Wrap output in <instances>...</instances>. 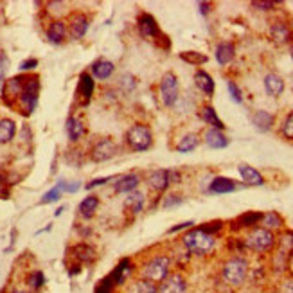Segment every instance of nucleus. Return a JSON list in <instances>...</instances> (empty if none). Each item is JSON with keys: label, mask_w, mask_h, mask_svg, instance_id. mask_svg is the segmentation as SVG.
Wrapping results in <instances>:
<instances>
[{"label": "nucleus", "mask_w": 293, "mask_h": 293, "mask_svg": "<svg viewBox=\"0 0 293 293\" xmlns=\"http://www.w3.org/2000/svg\"><path fill=\"white\" fill-rule=\"evenodd\" d=\"M38 94H40V79L38 76H26L24 81V88L20 92V112L24 115H31L35 112L36 103H38Z\"/></svg>", "instance_id": "1"}, {"label": "nucleus", "mask_w": 293, "mask_h": 293, "mask_svg": "<svg viewBox=\"0 0 293 293\" xmlns=\"http://www.w3.org/2000/svg\"><path fill=\"white\" fill-rule=\"evenodd\" d=\"M184 245L193 254L203 255L212 250V246H214V236L203 232L202 229H193L184 236Z\"/></svg>", "instance_id": "2"}, {"label": "nucleus", "mask_w": 293, "mask_h": 293, "mask_svg": "<svg viewBox=\"0 0 293 293\" xmlns=\"http://www.w3.org/2000/svg\"><path fill=\"white\" fill-rule=\"evenodd\" d=\"M248 273V264L243 257H232L223 264V279L232 286L243 284Z\"/></svg>", "instance_id": "3"}, {"label": "nucleus", "mask_w": 293, "mask_h": 293, "mask_svg": "<svg viewBox=\"0 0 293 293\" xmlns=\"http://www.w3.org/2000/svg\"><path fill=\"white\" fill-rule=\"evenodd\" d=\"M169 257L166 255H159V257H153L151 261H148L142 268V275L146 280H151V282H162V280L168 277L169 272Z\"/></svg>", "instance_id": "4"}, {"label": "nucleus", "mask_w": 293, "mask_h": 293, "mask_svg": "<svg viewBox=\"0 0 293 293\" xmlns=\"http://www.w3.org/2000/svg\"><path fill=\"white\" fill-rule=\"evenodd\" d=\"M151 129L144 124H135L126 133V142L133 151H146L151 146Z\"/></svg>", "instance_id": "5"}, {"label": "nucleus", "mask_w": 293, "mask_h": 293, "mask_svg": "<svg viewBox=\"0 0 293 293\" xmlns=\"http://www.w3.org/2000/svg\"><path fill=\"white\" fill-rule=\"evenodd\" d=\"M160 97L166 106H175L178 101V79L173 72L162 76L160 81Z\"/></svg>", "instance_id": "6"}, {"label": "nucleus", "mask_w": 293, "mask_h": 293, "mask_svg": "<svg viewBox=\"0 0 293 293\" xmlns=\"http://www.w3.org/2000/svg\"><path fill=\"white\" fill-rule=\"evenodd\" d=\"M246 246L255 252H266L273 246V234L266 229H254L246 237Z\"/></svg>", "instance_id": "7"}, {"label": "nucleus", "mask_w": 293, "mask_h": 293, "mask_svg": "<svg viewBox=\"0 0 293 293\" xmlns=\"http://www.w3.org/2000/svg\"><path fill=\"white\" fill-rule=\"evenodd\" d=\"M117 146L112 138H103L99 142L92 148V160L94 162H104V160H110L112 157H115Z\"/></svg>", "instance_id": "8"}, {"label": "nucleus", "mask_w": 293, "mask_h": 293, "mask_svg": "<svg viewBox=\"0 0 293 293\" xmlns=\"http://www.w3.org/2000/svg\"><path fill=\"white\" fill-rule=\"evenodd\" d=\"M173 178H175V180L178 178L177 173L168 171V169H157V171H153L150 175V178H148V184H150L151 189L164 191V189H168V186L171 184Z\"/></svg>", "instance_id": "9"}, {"label": "nucleus", "mask_w": 293, "mask_h": 293, "mask_svg": "<svg viewBox=\"0 0 293 293\" xmlns=\"http://www.w3.org/2000/svg\"><path fill=\"white\" fill-rule=\"evenodd\" d=\"M187 282L180 273H171L159 286V293H186Z\"/></svg>", "instance_id": "10"}, {"label": "nucleus", "mask_w": 293, "mask_h": 293, "mask_svg": "<svg viewBox=\"0 0 293 293\" xmlns=\"http://www.w3.org/2000/svg\"><path fill=\"white\" fill-rule=\"evenodd\" d=\"M24 81H26V76H15V78L8 79L4 85V92H2V97L8 104H13V99L20 97V92L24 88Z\"/></svg>", "instance_id": "11"}, {"label": "nucleus", "mask_w": 293, "mask_h": 293, "mask_svg": "<svg viewBox=\"0 0 293 293\" xmlns=\"http://www.w3.org/2000/svg\"><path fill=\"white\" fill-rule=\"evenodd\" d=\"M138 31H140V35H142L144 38H148V40H153V38L162 36L157 20L148 13L140 15V18H138Z\"/></svg>", "instance_id": "12"}, {"label": "nucleus", "mask_w": 293, "mask_h": 293, "mask_svg": "<svg viewBox=\"0 0 293 293\" xmlns=\"http://www.w3.org/2000/svg\"><path fill=\"white\" fill-rule=\"evenodd\" d=\"M88 31V18L81 13H76L70 17V35L74 40H79L86 35Z\"/></svg>", "instance_id": "13"}, {"label": "nucleus", "mask_w": 293, "mask_h": 293, "mask_svg": "<svg viewBox=\"0 0 293 293\" xmlns=\"http://www.w3.org/2000/svg\"><path fill=\"white\" fill-rule=\"evenodd\" d=\"M205 144L212 150H223V148L229 146V138L225 137L221 129L216 128H209L205 131Z\"/></svg>", "instance_id": "14"}, {"label": "nucleus", "mask_w": 293, "mask_h": 293, "mask_svg": "<svg viewBox=\"0 0 293 293\" xmlns=\"http://www.w3.org/2000/svg\"><path fill=\"white\" fill-rule=\"evenodd\" d=\"M239 175H241L243 180L248 184V186H263L264 180L263 177H261V173L257 171V169H254L252 166L248 164H239Z\"/></svg>", "instance_id": "15"}, {"label": "nucleus", "mask_w": 293, "mask_h": 293, "mask_svg": "<svg viewBox=\"0 0 293 293\" xmlns=\"http://www.w3.org/2000/svg\"><path fill=\"white\" fill-rule=\"evenodd\" d=\"M209 191L214 193V194H227V193L236 191V184H234V180H230V178L218 177V178H214V180L211 182Z\"/></svg>", "instance_id": "16"}, {"label": "nucleus", "mask_w": 293, "mask_h": 293, "mask_svg": "<svg viewBox=\"0 0 293 293\" xmlns=\"http://www.w3.org/2000/svg\"><path fill=\"white\" fill-rule=\"evenodd\" d=\"M234 52H236L234 43L221 42L220 45L216 47V60H218V63L220 65H227V63H230V61L234 60Z\"/></svg>", "instance_id": "17"}, {"label": "nucleus", "mask_w": 293, "mask_h": 293, "mask_svg": "<svg viewBox=\"0 0 293 293\" xmlns=\"http://www.w3.org/2000/svg\"><path fill=\"white\" fill-rule=\"evenodd\" d=\"M252 124H254L259 131H268L273 124V115L264 112V110H257V112L252 115Z\"/></svg>", "instance_id": "18"}, {"label": "nucleus", "mask_w": 293, "mask_h": 293, "mask_svg": "<svg viewBox=\"0 0 293 293\" xmlns=\"http://www.w3.org/2000/svg\"><path fill=\"white\" fill-rule=\"evenodd\" d=\"M194 83H196V86H198L203 94L207 95L214 94V81H212V78L205 70H198V72L194 74Z\"/></svg>", "instance_id": "19"}, {"label": "nucleus", "mask_w": 293, "mask_h": 293, "mask_svg": "<svg viewBox=\"0 0 293 293\" xmlns=\"http://www.w3.org/2000/svg\"><path fill=\"white\" fill-rule=\"evenodd\" d=\"M138 186L137 175H124L119 177L115 182V193H133V189Z\"/></svg>", "instance_id": "20"}, {"label": "nucleus", "mask_w": 293, "mask_h": 293, "mask_svg": "<svg viewBox=\"0 0 293 293\" xmlns=\"http://www.w3.org/2000/svg\"><path fill=\"white\" fill-rule=\"evenodd\" d=\"M264 88H266V92L270 95L277 97V95H280L282 90H284V81L277 74H268L266 78H264Z\"/></svg>", "instance_id": "21"}, {"label": "nucleus", "mask_w": 293, "mask_h": 293, "mask_svg": "<svg viewBox=\"0 0 293 293\" xmlns=\"http://www.w3.org/2000/svg\"><path fill=\"white\" fill-rule=\"evenodd\" d=\"M113 63L112 61H108V60H97L94 65H92V72H94V76L97 79H106L110 78L113 74Z\"/></svg>", "instance_id": "22"}, {"label": "nucleus", "mask_w": 293, "mask_h": 293, "mask_svg": "<svg viewBox=\"0 0 293 293\" xmlns=\"http://www.w3.org/2000/svg\"><path fill=\"white\" fill-rule=\"evenodd\" d=\"M70 252H72L74 257L78 259V261H81V263H90L95 257V250L90 245H85V243H79V245L72 246V250Z\"/></svg>", "instance_id": "23"}, {"label": "nucleus", "mask_w": 293, "mask_h": 293, "mask_svg": "<svg viewBox=\"0 0 293 293\" xmlns=\"http://www.w3.org/2000/svg\"><path fill=\"white\" fill-rule=\"evenodd\" d=\"M65 35H67V27H65V24L61 20H56V22H52L51 27H49L47 31V38L49 42L52 43H61L65 40Z\"/></svg>", "instance_id": "24"}, {"label": "nucleus", "mask_w": 293, "mask_h": 293, "mask_svg": "<svg viewBox=\"0 0 293 293\" xmlns=\"http://www.w3.org/2000/svg\"><path fill=\"white\" fill-rule=\"evenodd\" d=\"M67 133H69V138L72 142L79 140L81 135L85 133V126H83L81 119H78V117H69V119H67Z\"/></svg>", "instance_id": "25"}, {"label": "nucleus", "mask_w": 293, "mask_h": 293, "mask_svg": "<svg viewBox=\"0 0 293 293\" xmlns=\"http://www.w3.org/2000/svg\"><path fill=\"white\" fill-rule=\"evenodd\" d=\"M17 133V124L11 119H2L0 121V144H8L15 138Z\"/></svg>", "instance_id": "26"}, {"label": "nucleus", "mask_w": 293, "mask_h": 293, "mask_svg": "<svg viewBox=\"0 0 293 293\" xmlns=\"http://www.w3.org/2000/svg\"><path fill=\"white\" fill-rule=\"evenodd\" d=\"M94 79L88 76V74H81V78H79V86H78V90H79V95H81L83 99H85V104L90 101L92 94H94Z\"/></svg>", "instance_id": "27"}, {"label": "nucleus", "mask_w": 293, "mask_h": 293, "mask_svg": "<svg viewBox=\"0 0 293 293\" xmlns=\"http://www.w3.org/2000/svg\"><path fill=\"white\" fill-rule=\"evenodd\" d=\"M124 207L128 209L129 212L138 214V212L144 209V194L142 193H129V196H126V200H124Z\"/></svg>", "instance_id": "28"}, {"label": "nucleus", "mask_w": 293, "mask_h": 293, "mask_svg": "<svg viewBox=\"0 0 293 293\" xmlns=\"http://www.w3.org/2000/svg\"><path fill=\"white\" fill-rule=\"evenodd\" d=\"M270 35H272V38L275 40L277 43H286L289 40V29L286 24H282V22H275V24H272V27H270Z\"/></svg>", "instance_id": "29"}, {"label": "nucleus", "mask_w": 293, "mask_h": 293, "mask_svg": "<svg viewBox=\"0 0 293 293\" xmlns=\"http://www.w3.org/2000/svg\"><path fill=\"white\" fill-rule=\"evenodd\" d=\"M129 272H131V264H129V259H124V261H121L119 263V266L113 270V273H112V279L110 280H113L115 284H122L126 280V277L129 275Z\"/></svg>", "instance_id": "30"}, {"label": "nucleus", "mask_w": 293, "mask_h": 293, "mask_svg": "<svg viewBox=\"0 0 293 293\" xmlns=\"http://www.w3.org/2000/svg\"><path fill=\"white\" fill-rule=\"evenodd\" d=\"M200 115H202V119L207 122V124H211V128L223 129V122L220 121V117L216 115V110L212 106H203Z\"/></svg>", "instance_id": "31"}, {"label": "nucleus", "mask_w": 293, "mask_h": 293, "mask_svg": "<svg viewBox=\"0 0 293 293\" xmlns=\"http://www.w3.org/2000/svg\"><path fill=\"white\" fill-rule=\"evenodd\" d=\"M97 205H99L97 196H86V198L79 203V212H81L83 218H92L95 209H97Z\"/></svg>", "instance_id": "32"}, {"label": "nucleus", "mask_w": 293, "mask_h": 293, "mask_svg": "<svg viewBox=\"0 0 293 293\" xmlns=\"http://www.w3.org/2000/svg\"><path fill=\"white\" fill-rule=\"evenodd\" d=\"M198 142H200L198 135H196V133H189V135H186V137L182 138L180 142H178L177 151H178V153H189V151L196 150Z\"/></svg>", "instance_id": "33"}, {"label": "nucleus", "mask_w": 293, "mask_h": 293, "mask_svg": "<svg viewBox=\"0 0 293 293\" xmlns=\"http://www.w3.org/2000/svg\"><path fill=\"white\" fill-rule=\"evenodd\" d=\"M129 293H159V288L155 286V282H151V280H146V279H140L131 284Z\"/></svg>", "instance_id": "34"}, {"label": "nucleus", "mask_w": 293, "mask_h": 293, "mask_svg": "<svg viewBox=\"0 0 293 293\" xmlns=\"http://www.w3.org/2000/svg\"><path fill=\"white\" fill-rule=\"evenodd\" d=\"M261 220H263L261 212H245V214L237 218V223H239V227H252V225H255Z\"/></svg>", "instance_id": "35"}, {"label": "nucleus", "mask_w": 293, "mask_h": 293, "mask_svg": "<svg viewBox=\"0 0 293 293\" xmlns=\"http://www.w3.org/2000/svg\"><path fill=\"white\" fill-rule=\"evenodd\" d=\"M180 60L187 61V63H191V65H202L207 61V56H203V54H200V52L187 51V52H182Z\"/></svg>", "instance_id": "36"}, {"label": "nucleus", "mask_w": 293, "mask_h": 293, "mask_svg": "<svg viewBox=\"0 0 293 293\" xmlns=\"http://www.w3.org/2000/svg\"><path fill=\"white\" fill-rule=\"evenodd\" d=\"M263 225L268 229H277V227H280L282 225V218H280L277 212H266V214H263Z\"/></svg>", "instance_id": "37"}, {"label": "nucleus", "mask_w": 293, "mask_h": 293, "mask_svg": "<svg viewBox=\"0 0 293 293\" xmlns=\"http://www.w3.org/2000/svg\"><path fill=\"white\" fill-rule=\"evenodd\" d=\"M27 282H29V286L33 289H38L43 286V282H45V277H43V273L40 272V270H36V272H33L29 275V279H27Z\"/></svg>", "instance_id": "38"}, {"label": "nucleus", "mask_w": 293, "mask_h": 293, "mask_svg": "<svg viewBox=\"0 0 293 293\" xmlns=\"http://www.w3.org/2000/svg\"><path fill=\"white\" fill-rule=\"evenodd\" d=\"M61 196V189L60 187H52L51 191H47V193L43 194L42 200H40V203H52V202H58Z\"/></svg>", "instance_id": "39"}, {"label": "nucleus", "mask_w": 293, "mask_h": 293, "mask_svg": "<svg viewBox=\"0 0 293 293\" xmlns=\"http://www.w3.org/2000/svg\"><path fill=\"white\" fill-rule=\"evenodd\" d=\"M282 135H284L286 138H289V140L293 138V112L284 119V124H282Z\"/></svg>", "instance_id": "40"}, {"label": "nucleus", "mask_w": 293, "mask_h": 293, "mask_svg": "<svg viewBox=\"0 0 293 293\" xmlns=\"http://www.w3.org/2000/svg\"><path fill=\"white\" fill-rule=\"evenodd\" d=\"M227 86H229V94H230V97H232L234 103H241V101H243V95H241V90L237 88L236 83L229 81V83H227Z\"/></svg>", "instance_id": "41"}, {"label": "nucleus", "mask_w": 293, "mask_h": 293, "mask_svg": "<svg viewBox=\"0 0 293 293\" xmlns=\"http://www.w3.org/2000/svg\"><path fill=\"white\" fill-rule=\"evenodd\" d=\"M182 202H184V198H182L180 194H169V196H166L162 205H164V209H171L175 205H180Z\"/></svg>", "instance_id": "42"}, {"label": "nucleus", "mask_w": 293, "mask_h": 293, "mask_svg": "<svg viewBox=\"0 0 293 293\" xmlns=\"http://www.w3.org/2000/svg\"><path fill=\"white\" fill-rule=\"evenodd\" d=\"M277 6V2H272V0H255L252 2V8L261 9V11H270Z\"/></svg>", "instance_id": "43"}, {"label": "nucleus", "mask_w": 293, "mask_h": 293, "mask_svg": "<svg viewBox=\"0 0 293 293\" xmlns=\"http://www.w3.org/2000/svg\"><path fill=\"white\" fill-rule=\"evenodd\" d=\"M58 187H60L61 191H67V193H76V191L81 187V182H72V184H69V182L60 180L58 182Z\"/></svg>", "instance_id": "44"}, {"label": "nucleus", "mask_w": 293, "mask_h": 293, "mask_svg": "<svg viewBox=\"0 0 293 293\" xmlns=\"http://www.w3.org/2000/svg\"><path fill=\"white\" fill-rule=\"evenodd\" d=\"M221 221H212V223H205L202 227V230L203 232H207V234H211V236H214V232H218V230H221Z\"/></svg>", "instance_id": "45"}, {"label": "nucleus", "mask_w": 293, "mask_h": 293, "mask_svg": "<svg viewBox=\"0 0 293 293\" xmlns=\"http://www.w3.org/2000/svg\"><path fill=\"white\" fill-rule=\"evenodd\" d=\"M121 85H122V88H124V85H126V90H133L137 83H135V78L131 74H124L121 78Z\"/></svg>", "instance_id": "46"}, {"label": "nucleus", "mask_w": 293, "mask_h": 293, "mask_svg": "<svg viewBox=\"0 0 293 293\" xmlns=\"http://www.w3.org/2000/svg\"><path fill=\"white\" fill-rule=\"evenodd\" d=\"M117 177H106V178H95V180H92L90 184H86V189H94V187L97 186H103V184H106V182L110 180H115Z\"/></svg>", "instance_id": "47"}, {"label": "nucleus", "mask_w": 293, "mask_h": 293, "mask_svg": "<svg viewBox=\"0 0 293 293\" xmlns=\"http://www.w3.org/2000/svg\"><path fill=\"white\" fill-rule=\"evenodd\" d=\"M35 67H38V60H35V58H29L20 63V70H33Z\"/></svg>", "instance_id": "48"}, {"label": "nucleus", "mask_w": 293, "mask_h": 293, "mask_svg": "<svg viewBox=\"0 0 293 293\" xmlns=\"http://www.w3.org/2000/svg\"><path fill=\"white\" fill-rule=\"evenodd\" d=\"M6 69H8V58H6V54H0V85L4 81Z\"/></svg>", "instance_id": "49"}, {"label": "nucleus", "mask_w": 293, "mask_h": 293, "mask_svg": "<svg viewBox=\"0 0 293 293\" xmlns=\"http://www.w3.org/2000/svg\"><path fill=\"white\" fill-rule=\"evenodd\" d=\"M95 293H112V280H103V284L97 288Z\"/></svg>", "instance_id": "50"}, {"label": "nucleus", "mask_w": 293, "mask_h": 293, "mask_svg": "<svg viewBox=\"0 0 293 293\" xmlns=\"http://www.w3.org/2000/svg\"><path fill=\"white\" fill-rule=\"evenodd\" d=\"M282 293H293V279H288L282 282V288H280Z\"/></svg>", "instance_id": "51"}, {"label": "nucleus", "mask_w": 293, "mask_h": 293, "mask_svg": "<svg viewBox=\"0 0 293 293\" xmlns=\"http://www.w3.org/2000/svg\"><path fill=\"white\" fill-rule=\"evenodd\" d=\"M191 225H194L193 221H184V223H180V225H177V227H173L169 232H178V230H182V229H187V227H191Z\"/></svg>", "instance_id": "52"}, {"label": "nucleus", "mask_w": 293, "mask_h": 293, "mask_svg": "<svg viewBox=\"0 0 293 293\" xmlns=\"http://www.w3.org/2000/svg\"><path fill=\"white\" fill-rule=\"evenodd\" d=\"M198 8H200V13L202 15H207L209 11H211V4H209V2H200Z\"/></svg>", "instance_id": "53"}, {"label": "nucleus", "mask_w": 293, "mask_h": 293, "mask_svg": "<svg viewBox=\"0 0 293 293\" xmlns=\"http://www.w3.org/2000/svg\"><path fill=\"white\" fill-rule=\"evenodd\" d=\"M0 184H8V177H6V173L0 171Z\"/></svg>", "instance_id": "54"}, {"label": "nucleus", "mask_w": 293, "mask_h": 293, "mask_svg": "<svg viewBox=\"0 0 293 293\" xmlns=\"http://www.w3.org/2000/svg\"><path fill=\"white\" fill-rule=\"evenodd\" d=\"M63 211H65V209H63V207L56 209V212H54V216H60V214H61V212H63Z\"/></svg>", "instance_id": "55"}, {"label": "nucleus", "mask_w": 293, "mask_h": 293, "mask_svg": "<svg viewBox=\"0 0 293 293\" xmlns=\"http://www.w3.org/2000/svg\"><path fill=\"white\" fill-rule=\"evenodd\" d=\"M291 58H293V49H291Z\"/></svg>", "instance_id": "56"}, {"label": "nucleus", "mask_w": 293, "mask_h": 293, "mask_svg": "<svg viewBox=\"0 0 293 293\" xmlns=\"http://www.w3.org/2000/svg\"><path fill=\"white\" fill-rule=\"evenodd\" d=\"M17 293H22V291H17Z\"/></svg>", "instance_id": "57"}]
</instances>
